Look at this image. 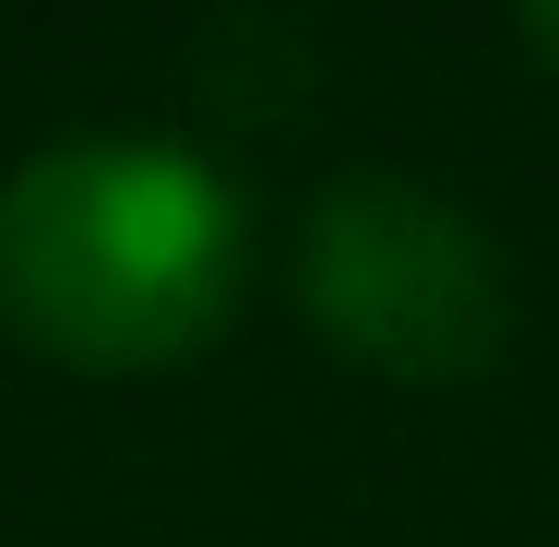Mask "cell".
<instances>
[{
    "instance_id": "cell-2",
    "label": "cell",
    "mask_w": 559,
    "mask_h": 547,
    "mask_svg": "<svg viewBox=\"0 0 559 547\" xmlns=\"http://www.w3.org/2000/svg\"><path fill=\"white\" fill-rule=\"evenodd\" d=\"M298 310L357 369L405 393H464L512 357V262L417 167H345L298 226Z\"/></svg>"
},
{
    "instance_id": "cell-1",
    "label": "cell",
    "mask_w": 559,
    "mask_h": 547,
    "mask_svg": "<svg viewBox=\"0 0 559 547\" xmlns=\"http://www.w3.org/2000/svg\"><path fill=\"white\" fill-rule=\"evenodd\" d=\"M250 274V226L179 143H48L0 179V333L60 369H179L215 345Z\"/></svg>"
},
{
    "instance_id": "cell-3",
    "label": "cell",
    "mask_w": 559,
    "mask_h": 547,
    "mask_svg": "<svg viewBox=\"0 0 559 547\" xmlns=\"http://www.w3.org/2000/svg\"><path fill=\"white\" fill-rule=\"evenodd\" d=\"M512 12H524V48L559 72V0H512Z\"/></svg>"
}]
</instances>
